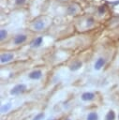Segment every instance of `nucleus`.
I'll return each instance as SVG.
<instances>
[{
  "label": "nucleus",
  "instance_id": "obj_17",
  "mask_svg": "<svg viewBox=\"0 0 119 120\" xmlns=\"http://www.w3.org/2000/svg\"><path fill=\"white\" fill-rule=\"evenodd\" d=\"M24 2H25V0H15V3L17 5H22V4H24Z\"/></svg>",
  "mask_w": 119,
  "mask_h": 120
},
{
  "label": "nucleus",
  "instance_id": "obj_18",
  "mask_svg": "<svg viewBox=\"0 0 119 120\" xmlns=\"http://www.w3.org/2000/svg\"><path fill=\"white\" fill-rule=\"evenodd\" d=\"M104 11H105V8H104V7H100V8H98V12H99L100 14H102Z\"/></svg>",
  "mask_w": 119,
  "mask_h": 120
},
{
  "label": "nucleus",
  "instance_id": "obj_19",
  "mask_svg": "<svg viewBox=\"0 0 119 120\" xmlns=\"http://www.w3.org/2000/svg\"><path fill=\"white\" fill-rule=\"evenodd\" d=\"M48 120H53V119H48Z\"/></svg>",
  "mask_w": 119,
  "mask_h": 120
},
{
  "label": "nucleus",
  "instance_id": "obj_11",
  "mask_svg": "<svg viewBox=\"0 0 119 120\" xmlns=\"http://www.w3.org/2000/svg\"><path fill=\"white\" fill-rule=\"evenodd\" d=\"M114 119H115V112L111 110V111L106 114L105 120H114Z\"/></svg>",
  "mask_w": 119,
  "mask_h": 120
},
{
  "label": "nucleus",
  "instance_id": "obj_13",
  "mask_svg": "<svg viewBox=\"0 0 119 120\" xmlns=\"http://www.w3.org/2000/svg\"><path fill=\"white\" fill-rule=\"evenodd\" d=\"M6 37H7V31H6L5 29H2V30L0 31V39L3 40Z\"/></svg>",
  "mask_w": 119,
  "mask_h": 120
},
{
  "label": "nucleus",
  "instance_id": "obj_3",
  "mask_svg": "<svg viewBox=\"0 0 119 120\" xmlns=\"http://www.w3.org/2000/svg\"><path fill=\"white\" fill-rule=\"evenodd\" d=\"M41 76H42L41 70H34L29 74V78L32 80H38L41 78Z\"/></svg>",
  "mask_w": 119,
  "mask_h": 120
},
{
  "label": "nucleus",
  "instance_id": "obj_12",
  "mask_svg": "<svg viewBox=\"0 0 119 120\" xmlns=\"http://www.w3.org/2000/svg\"><path fill=\"white\" fill-rule=\"evenodd\" d=\"M44 27V22H36V23L34 24V28L37 30H41Z\"/></svg>",
  "mask_w": 119,
  "mask_h": 120
},
{
  "label": "nucleus",
  "instance_id": "obj_8",
  "mask_svg": "<svg viewBox=\"0 0 119 120\" xmlns=\"http://www.w3.org/2000/svg\"><path fill=\"white\" fill-rule=\"evenodd\" d=\"M82 66V63L81 61H75L71 66H70V70L72 71H75V70H78L79 68H81Z\"/></svg>",
  "mask_w": 119,
  "mask_h": 120
},
{
  "label": "nucleus",
  "instance_id": "obj_6",
  "mask_svg": "<svg viewBox=\"0 0 119 120\" xmlns=\"http://www.w3.org/2000/svg\"><path fill=\"white\" fill-rule=\"evenodd\" d=\"M26 40V36L25 35H18L14 38V43L15 44H21Z\"/></svg>",
  "mask_w": 119,
  "mask_h": 120
},
{
  "label": "nucleus",
  "instance_id": "obj_4",
  "mask_svg": "<svg viewBox=\"0 0 119 120\" xmlns=\"http://www.w3.org/2000/svg\"><path fill=\"white\" fill-rule=\"evenodd\" d=\"M94 98H95V95L91 92H85L82 95V99L83 101H90V100L94 99Z\"/></svg>",
  "mask_w": 119,
  "mask_h": 120
},
{
  "label": "nucleus",
  "instance_id": "obj_10",
  "mask_svg": "<svg viewBox=\"0 0 119 120\" xmlns=\"http://www.w3.org/2000/svg\"><path fill=\"white\" fill-rule=\"evenodd\" d=\"M11 107H12V105H11V103H10V102H9V103H7V104L2 105V107H1V112H2V113H5V112H8V111L11 109Z\"/></svg>",
  "mask_w": 119,
  "mask_h": 120
},
{
  "label": "nucleus",
  "instance_id": "obj_9",
  "mask_svg": "<svg viewBox=\"0 0 119 120\" xmlns=\"http://www.w3.org/2000/svg\"><path fill=\"white\" fill-rule=\"evenodd\" d=\"M86 120H98V116H97V113L96 112H91L88 113L87 117H86Z\"/></svg>",
  "mask_w": 119,
  "mask_h": 120
},
{
  "label": "nucleus",
  "instance_id": "obj_16",
  "mask_svg": "<svg viewBox=\"0 0 119 120\" xmlns=\"http://www.w3.org/2000/svg\"><path fill=\"white\" fill-rule=\"evenodd\" d=\"M67 10H68V13L72 14V13H74V12L76 11V8H72V7H69Z\"/></svg>",
  "mask_w": 119,
  "mask_h": 120
},
{
  "label": "nucleus",
  "instance_id": "obj_5",
  "mask_svg": "<svg viewBox=\"0 0 119 120\" xmlns=\"http://www.w3.org/2000/svg\"><path fill=\"white\" fill-rule=\"evenodd\" d=\"M104 64H105V59L102 58V57H100V58H98V59L96 61L94 68H95L96 70H99V69L104 66Z\"/></svg>",
  "mask_w": 119,
  "mask_h": 120
},
{
  "label": "nucleus",
  "instance_id": "obj_7",
  "mask_svg": "<svg viewBox=\"0 0 119 120\" xmlns=\"http://www.w3.org/2000/svg\"><path fill=\"white\" fill-rule=\"evenodd\" d=\"M42 37H38V38H35L32 42H31V47H33V48H37V47H39L40 46V44L42 43Z\"/></svg>",
  "mask_w": 119,
  "mask_h": 120
},
{
  "label": "nucleus",
  "instance_id": "obj_1",
  "mask_svg": "<svg viewBox=\"0 0 119 120\" xmlns=\"http://www.w3.org/2000/svg\"><path fill=\"white\" fill-rule=\"evenodd\" d=\"M26 89V86L22 83H20V84H17L15 85L11 90H10V94L13 95V96H16V95H19L22 92H24Z\"/></svg>",
  "mask_w": 119,
  "mask_h": 120
},
{
  "label": "nucleus",
  "instance_id": "obj_2",
  "mask_svg": "<svg viewBox=\"0 0 119 120\" xmlns=\"http://www.w3.org/2000/svg\"><path fill=\"white\" fill-rule=\"evenodd\" d=\"M13 58H14V54H13V53H10V52H6V53L1 54L0 60H1V63H7V62L11 61Z\"/></svg>",
  "mask_w": 119,
  "mask_h": 120
},
{
  "label": "nucleus",
  "instance_id": "obj_15",
  "mask_svg": "<svg viewBox=\"0 0 119 120\" xmlns=\"http://www.w3.org/2000/svg\"><path fill=\"white\" fill-rule=\"evenodd\" d=\"M93 23H94V20H93V18H89V19L87 20V23H86L87 26L89 27V26H91Z\"/></svg>",
  "mask_w": 119,
  "mask_h": 120
},
{
  "label": "nucleus",
  "instance_id": "obj_14",
  "mask_svg": "<svg viewBox=\"0 0 119 120\" xmlns=\"http://www.w3.org/2000/svg\"><path fill=\"white\" fill-rule=\"evenodd\" d=\"M43 118H44V113H38L34 117L33 120H42Z\"/></svg>",
  "mask_w": 119,
  "mask_h": 120
}]
</instances>
